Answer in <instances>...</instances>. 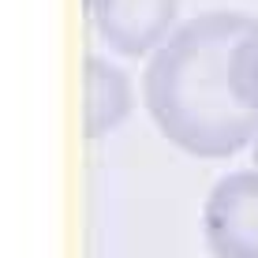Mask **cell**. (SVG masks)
I'll return each instance as SVG.
<instances>
[{"label": "cell", "instance_id": "obj_1", "mask_svg": "<svg viewBox=\"0 0 258 258\" xmlns=\"http://www.w3.org/2000/svg\"><path fill=\"white\" fill-rule=\"evenodd\" d=\"M258 19L239 12H206L150 52L142 97L157 131L191 157H232L258 131L228 86L232 45Z\"/></svg>", "mask_w": 258, "mask_h": 258}, {"label": "cell", "instance_id": "obj_2", "mask_svg": "<svg viewBox=\"0 0 258 258\" xmlns=\"http://www.w3.org/2000/svg\"><path fill=\"white\" fill-rule=\"evenodd\" d=\"M202 232L210 258H258V172H232L213 183Z\"/></svg>", "mask_w": 258, "mask_h": 258}, {"label": "cell", "instance_id": "obj_3", "mask_svg": "<svg viewBox=\"0 0 258 258\" xmlns=\"http://www.w3.org/2000/svg\"><path fill=\"white\" fill-rule=\"evenodd\" d=\"M180 0H97L94 23L120 56H146L176 30Z\"/></svg>", "mask_w": 258, "mask_h": 258}, {"label": "cell", "instance_id": "obj_4", "mask_svg": "<svg viewBox=\"0 0 258 258\" xmlns=\"http://www.w3.org/2000/svg\"><path fill=\"white\" fill-rule=\"evenodd\" d=\"M83 79H86L83 131H86V139H101V135H109V131H116L120 123L131 116V105H135L131 79L123 75L116 64H109V60H101V56H86Z\"/></svg>", "mask_w": 258, "mask_h": 258}, {"label": "cell", "instance_id": "obj_5", "mask_svg": "<svg viewBox=\"0 0 258 258\" xmlns=\"http://www.w3.org/2000/svg\"><path fill=\"white\" fill-rule=\"evenodd\" d=\"M228 86L232 97L251 116H258V23L232 45L228 56Z\"/></svg>", "mask_w": 258, "mask_h": 258}, {"label": "cell", "instance_id": "obj_6", "mask_svg": "<svg viewBox=\"0 0 258 258\" xmlns=\"http://www.w3.org/2000/svg\"><path fill=\"white\" fill-rule=\"evenodd\" d=\"M251 142H254V172H258V131H254V139H251Z\"/></svg>", "mask_w": 258, "mask_h": 258}, {"label": "cell", "instance_id": "obj_7", "mask_svg": "<svg viewBox=\"0 0 258 258\" xmlns=\"http://www.w3.org/2000/svg\"><path fill=\"white\" fill-rule=\"evenodd\" d=\"M94 4H97V0H83V8H86V12H94Z\"/></svg>", "mask_w": 258, "mask_h": 258}]
</instances>
